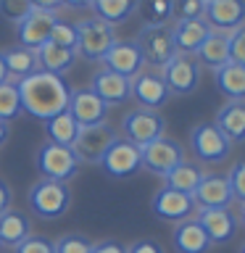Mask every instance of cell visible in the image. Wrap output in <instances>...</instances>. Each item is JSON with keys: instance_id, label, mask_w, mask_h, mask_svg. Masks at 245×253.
<instances>
[{"instance_id": "cell-1", "label": "cell", "mask_w": 245, "mask_h": 253, "mask_svg": "<svg viewBox=\"0 0 245 253\" xmlns=\"http://www.w3.org/2000/svg\"><path fill=\"white\" fill-rule=\"evenodd\" d=\"M16 87H19L21 108L35 119L47 122V119L58 116L69 108L71 87L66 84V79L58 77V74L37 69V71H32V74H27L24 79H19Z\"/></svg>"}, {"instance_id": "cell-2", "label": "cell", "mask_w": 245, "mask_h": 253, "mask_svg": "<svg viewBox=\"0 0 245 253\" xmlns=\"http://www.w3.org/2000/svg\"><path fill=\"white\" fill-rule=\"evenodd\" d=\"M71 206V190L66 182L53 179H37L29 187V209L35 216L45 221H55L69 211Z\"/></svg>"}, {"instance_id": "cell-3", "label": "cell", "mask_w": 245, "mask_h": 253, "mask_svg": "<svg viewBox=\"0 0 245 253\" xmlns=\"http://www.w3.org/2000/svg\"><path fill=\"white\" fill-rule=\"evenodd\" d=\"M163 132H166V119L158 111L132 108L122 119V137L129 140L137 148H145L150 142H156L158 137H163Z\"/></svg>"}, {"instance_id": "cell-4", "label": "cell", "mask_w": 245, "mask_h": 253, "mask_svg": "<svg viewBox=\"0 0 245 253\" xmlns=\"http://www.w3.org/2000/svg\"><path fill=\"white\" fill-rule=\"evenodd\" d=\"M35 164H37V171L42 174V179H53V182H69L79 171L77 153L66 145H55V142H42L40 145Z\"/></svg>"}, {"instance_id": "cell-5", "label": "cell", "mask_w": 245, "mask_h": 253, "mask_svg": "<svg viewBox=\"0 0 245 253\" xmlns=\"http://www.w3.org/2000/svg\"><path fill=\"white\" fill-rule=\"evenodd\" d=\"M190 150L201 164H224L232 153V142L216 129L213 122H201L190 129Z\"/></svg>"}, {"instance_id": "cell-6", "label": "cell", "mask_w": 245, "mask_h": 253, "mask_svg": "<svg viewBox=\"0 0 245 253\" xmlns=\"http://www.w3.org/2000/svg\"><path fill=\"white\" fill-rule=\"evenodd\" d=\"M116 42L114 27H108L100 19H87L77 24V53L84 61H103V55Z\"/></svg>"}, {"instance_id": "cell-7", "label": "cell", "mask_w": 245, "mask_h": 253, "mask_svg": "<svg viewBox=\"0 0 245 253\" xmlns=\"http://www.w3.org/2000/svg\"><path fill=\"white\" fill-rule=\"evenodd\" d=\"M134 42H137L145 63H150V66H156V69H163L166 63L177 55L169 24H166V27H142Z\"/></svg>"}, {"instance_id": "cell-8", "label": "cell", "mask_w": 245, "mask_h": 253, "mask_svg": "<svg viewBox=\"0 0 245 253\" xmlns=\"http://www.w3.org/2000/svg\"><path fill=\"white\" fill-rule=\"evenodd\" d=\"M158 74H161L171 95H193L201 84V63L195 61V55L177 53Z\"/></svg>"}, {"instance_id": "cell-9", "label": "cell", "mask_w": 245, "mask_h": 253, "mask_svg": "<svg viewBox=\"0 0 245 253\" xmlns=\"http://www.w3.org/2000/svg\"><path fill=\"white\" fill-rule=\"evenodd\" d=\"M100 169L114 179H126L132 174H137L142 169V158H140V148L132 145L129 140L124 137H116L114 142L108 145V150L103 153L100 158Z\"/></svg>"}, {"instance_id": "cell-10", "label": "cell", "mask_w": 245, "mask_h": 253, "mask_svg": "<svg viewBox=\"0 0 245 253\" xmlns=\"http://www.w3.org/2000/svg\"><path fill=\"white\" fill-rule=\"evenodd\" d=\"M140 158H142V169H148L150 174H156V177H166L171 169H177V166L185 161V148H182L177 140H171L163 134V137H158L156 142L140 148Z\"/></svg>"}, {"instance_id": "cell-11", "label": "cell", "mask_w": 245, "mask_h": 253, "mask_svg": "<svg viewBox=\"0 0 245 253\" xmlns=\"http://www.w3.org/2000/svg\"><path fill=\"white\" fill-rule=\"evenodd\" d=\"M119 137L116 129L106 124H98V126H82L77 134V142L71 145V150L77 153L79 164H100L103 153L108 150V145Z\"/></svg>"}, {"instance_id": "cell-12", "label": "cell", "mask_w": 245, "mask_h": 253, "mask_svg": "<svg viewBox=\"0 0 245 253\" xmlns=\"http://www.w3.org/2000/svg\"><path fill=\"white\" fill-rule=\"evenodd\" d=\"M100 63H103V69L114 71V74H122L126 79H134L140 71H145V58H142L134 40H116L111 45V50L103 55Z\"/></svg>"}, {"instance_id": "cell-13", "label": "cell", "mask_w": 245, "mask_h": 253, "mask_svg": "<svg viewBox=\"0 0 245 253\" xmlns=\"http://www.w3.org/2000/svg\"><path fill=\"white\" fill-rule=\"evenodd\" d=\"M150 211H153L161 221L179 224V221H185V219H193L195 203H193V195L179 193V190H171V187H161L153 195V201H150Z\"/></svg>"}, {"instance_id": "cell-14", "label": "cell", "mask_w": 245, "mask_h": 253, "mask_svg": "<svg viewBox=\"0 0 245 253\" xmlns=\"http://www.w3.org/2000/svg\"><path fill=\"white\" fill-rule=\"evenodd\" d=\"M66 111L74 116V122L79 126H98V124H106L111 108L90 90V87H79V90H71Z\"/></svg>"}, {"instance_id": "cell-15", "label": "cell", "mask_w": 245, "mask_h": 253, "mask_svg": "<svg viewBox=\"0 0 245 253\" xmlns=\"http://www.w3.org/2000/svg\"><path fill=\"white\" fill-rule=\"evenodd\" d=\"M203 19L211 32L229 35V32L245 27V0H208Z\"/></svg>"}, {"instance_id": "cell-16", "label": "cell", "mask_w": 245, "mask_h": 253, "mask_svg": "<svg viewBox=\"0 0 245 253\" xmlns=\"http://www.w3.org/2000/svg\"><path fill=\"white\" fill-rule=\"evenodd\" d=\"M195 221L208 235L211 245H227L237 235V216L229 209H198Z\"/></svg>"}, {"instance_id": "cell-17", "label": "cell", "mask_w": 245, "mask_h": 253, "mask_svg": "<svg viewBox=\"0 0 245 253\" xmlns=\"http://www.w3.org/2000/svg\"><path fill=\"white\" fill-rule=\"evenodd\" d=\"M58 21V11H42V8H32V13L16 27V37H19L21 47L37 50L40 45L47 42L53 24Z\"/></svg>"}, {"instance_id": "cell-18", "label": "cell", "mask_w": 245, "mask_h": 253, "mask_svg": "<svg viewBox=\"0 0 245 253\" xmlns=\"http://www.w3.org/2000/svg\"><path fill=\"white\" fill-rule=\"evenodd\" d=\"M132 98L140 103V108L158 111L169 103L171 92H169V87H166V82L161 79L158 71H140V74L132 79Z\"/></svg>"}, {"instance_id": "cell-19", "label": "cell", "mask_w": 245, "mask_h": 253, "mask_svg": "<svg viewBox=\"0 0 245 253\" xmlns=\"http://www.w3.org/2000/svg\"><path fill=\"white\" fill-rule=\"evenodd\" d=\"M90 90L106 103V106H124L132 100V79H126L122 74H114L108 69H98L92 74Z\"/></svg>"}, {"instance_id": "cell-20", "label": "cell", "mask_w": 245, "mask_h": 253, "mask_svg": "<svg viewBox=\"0 0 245 253\" xmlns=\"http://www.w3.org/2000/svg\"><path fill=\"white\" fill-rule=\"evenodd\" d=\"M232 190H229L227 174H203L201 185L193 193L195 211L198 209H229L232 203Z\"/></svg>"}, {"instance_id": "cell-21", "label": "cell", "mask_w": 245, "mask_h": 253, "mask_svg": "<svg viewBox=\"0 0 245 253\" xmlns=\"http://www.w3.org/2000/svg\"><path fill=\"white\" fill-rule=\"evenodd\" d=\"M208 35H211V27L205 24V19H187V21H174L171 24L174 47H177V53H182V55H195Z\"/></svg>"}, {"instance_id": "cell-22", "label": "cell", "mask_w": 245, "mask_h": 253, "mask_svg": "<svg viewBox=\"0 0 245 253\" xmlns=\"http://www.w3.org/2000/svg\"><path fill=\"white\" fill-rule=\"evenodd\" d=\"M171 243H174V251L177 253H208L213 248L208 235L203 232V227L195 219L179 221L171 232Z\"/></svg>"}, {"instance_id": "cell-23", "label": "cell", "mask_w": 245, "mask_h": 253, "mask_svg": "<svg viewBox=\"0 0 245 253\" xmlns=\"http://www.w3.org/2000/svg\"><path fill=\"white\" fill-rule=\"evenodd\" d=\"M216 129L232 142H245V100H227L213 119Z\"/></svg>"}, {"instance_id": "cell-24", "label": "cell", "mask_w": 245, "mask_h": 253, "mask_svg": "<svg viewBox=\"0 0 245 253\" xmlns=\"http://www.w3.org/2000/svg\"><path fill=\"white\" fill-rule=\"evenodd\" d=\"M29 235H32V227H29L27 213H21L16 209H8L0 213V245L3 248H16Z\"/></svg>"}, {"instance_id": "cell-25", "label": "cell", "mask_w": 245, "mask_h": 253, "mask_svg": "<svg viewBox=\"0 0 245 253\" xmlns=\"http://www.w3.org/2000/svg\"><path fill=\"white\" fill-rule=\"evenodd\" d=\"M35 55H37V69L50 71V74H58V77L66 74V71L74 66V61H77L74 50H66V47H58L53 42L40 45L35 50Z\"/></svg>"}, {"instance_id": "cell-26", "label": "cell", "mask_w": 245, "mask_h": 253, "mask_svg": "<svg viewBox=\"0 0 245 253\" xmlns=\"http://www.w3.org/2000/svg\"><path fill=\"white\" fill-rule=\"evenodd\" d=\"M216 87L227 100H245V66L243 63H224L221 69L213 71Z\"/></svg>"}, {"instance_id": "cell-27", "label": "cell", "mask_w": 245, "mask_h": 253, "mask_svg": "<svg viewBox=\"0 0 245 253\" xmlns=\"http://www.w3.org/2000/svg\"><path fill=\"white\" fill-rule=\"evenodd\" d=\"M195 61L201 63V66H208V69H221L224 63H229V40L227 35H221V32H211L208 37H205V42L201 45V50L195 53Z\"/></svg>"}, {"instance_id": "cell-28", "label": "cell", "mask_w": 245, "mask_h": 253, "mask_svg": "<svg viewBox=\"0 0 245 253\" xmlns=\"http://www.w3.org/2000/svg\"><path fill=\"white\" fill-rule=\"evenodd\" d=\"M90 8L95 11V19L106 21L108 27H116L137 13V0H92Z\"/></svg>"}, {"instance_id": "cell-29", "label": "cell", "mask_w": 245, "mask_h": 253, "mask_svg": "<svg viewBox=\"0 0 245 253\" xmlns=\"http://www.w3.org/2000/svg\"><path fill=\"white\" fill-rule=\"evenodd\" d=\"M79 126L74 122V116L69 114V111H63V114L53 116L45 122V134H47V142H55V145H66L71 148L77 142V134H79Z\"/></svg>"}, {"instance_id": "cell-30", "label": "cell", "mask_w": 245, "mask_h": 253, "mask_svg": "<svg viewBox=\"0 0 245 253\" xmlns=\"http://www.w3.org/2000/svg\"><path fill=\"white\" fill-rule=\"evenodd\" d=\"M203 174H205V171H203L198 164L182 161V164L177 166V169H171V171L163 177V182H166L163 187H171V190H179V193L193 195V193H195V187L201 185Z\"/></svg>"}, {"instance_id": "cell-31", "label": "cell", "mask_w": 245, "mask_h": 253, "mask_svg": "<svg viewBox=\"0 0 245 253\" xmlns=\"http://www.w3.org/2000/svg\"><path fill=\"white\" fill-rule=\"evenodd\" d=\"M3 55V63H5V71L8 77H16V79H24L27 74H32V71H37V55L35 50H29V47H8V50L0 53Z\"/></svg>"}, {"instance_id": "cell-32", "label": "cell", "mask_w": 245, "mask_h": 253, "mask_svg": "<svg viewBox=\"0 0 245 253\" xmlns=\"http://www.w3.org/2000/svg\"><path fill=\"white\" fill-rule=\"evenodd\" d=\"M137 13L145 27H166L174 21V0H137Z\"/></svg>"}, {"instance_id": "cell-33", "label": "cell", "mask_w": 245, "mask_h": 253, "mask_svg": "<svg viewBox=\"0 0 245 253\" xmlns=\"http://www.w3.org/2000/svg\"><path fill=\"white\" fill-rule=\"evenodd\" d=\"M21 114H24V108H21V98H19V87H16V82L8 79V82L0 84V122L11 124Z\"/></svg>"}, {"instance_id": "cell-34", "label": "cell", "mask_w": 245, "mask_h": 253, "mask_svg": "<svg viewBox=\"0 0 245 253\" xmlns=\"http://www.w3.org/2000/svg\"><path fill=\"white\" fill-rule=\"evenodd\" d=\"M47 42L58 45V47H66V50H74L77 53V24H69V21H55L53 29H50V37Z\"/></svg>"}, {"instance_id": "cell-35", "label": "cell", "mask_w": 245, "mask_h": 253, "mask_svg": "<svg viewBox=\"0 0 245 253\" xmlns=\"http://www.w3.org/2000/svg\"><path fill=\"white\" fill-rule=\"evenodd\" d=\"M29 13H32L29 0H0V16H3L8 24H13V27H19Z\"/></svg>"}, {"instance_id": "cell-36", "label": "cell", "mask_w": 245, "mask_h": 253, "mask_svg": "<svg viewBox=\"0 0 245 253\" xmlns=\"http://www.w3.org/2000/svg\"><path fill=\"white\" fill-rule=\"evenodd\" d=\"M92 245L95 243L90 237L71 232V235H63L55 240V253H92Z\"/></svg>"}, {"instance_id": "cell-37", "label": "cell", "mask_w": 245, "mask_h": 253, "mask_svg": "<svg viewBox=\"0 0 245 253\" xmlns=\"http://www.w3.org/2000/svg\"><path fill=\"white\" fill-rule=\"evenodd\" d=\"M203 13H205L203 0H174V21L203 19Z\"/></svg>"}, {"instance_id": "cell-38", "label": "cell", "mask_w": 245, "mask_h": 253, "mask_svg": "<svg viewBox=\"0 0 245 253\" xmlns=\"http://www.w3.org/2000/svg\"><path fill=\"white\" fill-rule=\"evenodd\" d=\"M227 182H229V190H232V198L240 201V206H243L245 203V158L232 164V169L227 174Z\"/></svg>"}, {"instance_id": "cell-39", "label": "cell", "mask_w": 245, "mask_h": 253, "mask_svg": "<svg viewBox=\"0 0 245 253\" xmlns=\"http://www.w3.org/2000/svg\"><path fill=\"white\" fill-rule=\"evenodd\" d=\"M13 253H55V243L42 235H29L13 248Z\"/></svg>"}, {"instance_id": "cell-40", "label": "cell", "mask_w": 245, "mask_h": 253, "mask_svg": "<svg viewBox=\"0 0 245 253\" xmlns=\"http://www.w3.org/2000/svg\"><path fill=\"white\" fill-rule=\"evenodd\" d=\"M227 40H229V61H232V63H243V66H245V27L229 32Z\"/></svg>"}, {"instance_id": "cell-41", "label": "cell", "mask_w": 245, "mask_h": 253, "mask_svg": "<svg viewBox=\"0 0 245 253\" xmlns=\"http://www.w3.org/2000/svg\"><path fill=\"white\" fill-rule=\"evenodd\" d=\"M126 253H166V251H163L161 243L145 237V240H134L132 245H126Z\"/></svg>"}, {"instance_id": "cell-42", "label": "cell", "mask_w": 245, "mask_h": 253, "mask_svg": "<svg viewBox=\"0 0 245 253\" xmlns=\"http://www.w3.org/2000/svg\"><path fill=\"white\" fill-rule=\"evenodd\" d=\"M92 253H126V245L119 240H100L92 245Z\"/></svg>"}, {"instance_id": "cell-43", "label": "cell", "mask_w": 245, "mask_h": 253, "mask_svg": "<svg viewBox=\"0 0 245 253\" xmlns=\"http://www.w3.org/2000/svg\"><path fill=\"white\" fill-rule=\"evenodd\" d=\"M11 203H13V193H11V187H8L5 182L0 179V213L11 209Z\"/></svg>"}, {"instance_id": "cell-44", "label": "cell", "mask_w": 245, "mask_h": 253, "mask_svg": "<svg viewBox=\"0 0 245 253\" xmlns=\"http://www.w3.org/2000/svg\"><path fill=\"white\" fill-rule=\"evenodd\" d=\"M32 8H42V11H58L61 0H29Z\"/></svg>"}, {"instance_id": "cell-45", "label": "cell", "mask_w": 245, "mask_h": 253, "mask_svg": "<svg viewBox=\"0 0 245 253\" xmlns=\"http://www.w3.org/2000/svg\"><path fill=\"white\" fill-rule=\"evenodd\" d=\"M61 5H69V8H90L92 0H61Z\"/></svg>"}, {"instance_id": "cell-46", "label": "cell", "mask_w": 245, "mask_h": 253, "mask_svg": "<svg viewBox=\"0 0 245 253\" xmlns=\"http://www.w3.org/2000/svg\"><path fill=\"white\" fill-rule=\"evenodd\" d=\"M8 132H11V129H8V124H5V122H0V145H5Z\"/></svg>"}, {"instance_id": "cell-47", "label": "cell", "mask_w": 245, "mask_h": 253, "mask_svg": "<svg viewBox=\"0 0 245 253\" xmlns=\"http://www.w3.org/2000/svg\"><path fill=\"white\" fill-rule=\"evenodd\" d=\"M8 82V71H5V63H3V55H0V84Z\"/></svg>"}, {"instance_id": "cell-48", "label": "cell", "mask_w": 245, "mask_h": 253, "mask_svg": "<svg viewBox=\"0 0 245 253\" xmlns=\"http://www.w3.org/2000/svg\"><path fill=\"white\" fill-rule=\"evenodd\" d=\"M237 224H243V229H245V203L240 206V216H237Z\"/></svg>"}, {"instance_id": "cell-49", "label": "cell", "mask_w": 245, "mask_h": 253, "mask_svg": "<svg viewBox=\"0 0 245 253\" xmlns=\"http://www.w3.org/2000/svg\"><path fill=\"white\" fill-rule=\"evenodd\" d=\"M237 253H245V243H243V245H240V251H237Z\"/></svg>"}, {"instance_id": "cell-50", "label": "cell", "mask_w": 245, "mask_h": 253, "mask_svg": "<svg viewBox=\"0 0 245 253\" xmlns=\"http://www.w3.org/2000/svg\"><path fill=\"white\" fill-rule=\"evenodd\" d=\"M203 3H208V0H203Z\"/></svg>"}, {"instance_id": "cell-51", "label": "cell", "mask_w": 245, "mask_h": 253, "mask_svg": "<svg viewBox=\"0 0 245 253\" xmlns=\"http://www.w3.org/2000/svg\"><path fill=\"white\" fill-rule=\"evenodd\" d=\"M0 248H3V245H0Z\"/></svg>"}]
</instances>
